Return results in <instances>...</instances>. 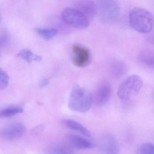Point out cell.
Here are the masks:
<instances>
[{
    "instance_id": "6da1fadb",
    "label": "cell",
    "mask_w": 154,
    "mask_h": 154,
    "mask_svg": "<svg viewBox=\"0 0 154 154\" xmlns=\"http://www.w3.org/2000/svg\"><path fill=\"white\" fill-rule=\"evenodd\" d=\"M93 97L88 90L77 85L71 91L68 99V107L73 111L85 112L91 109Z\"/></svg>"
},
{
    "instance_id": "7a4b0ae2",
    "label": "cell",
    "mask_w": 154,
    "mask_h": 154,
    "mask_svg": "<svg viewBox=\"0 0 154 154\" xmlns=\"http://www.w3.org/2000/svg\"><path fill=\"white\" fill-rule=\"evenodd\" d=\"M129 22L132 28L137 32L146 33L153 29L154 18L149 11L143 8H136L130 13Z\"/></svg>"
},
{
    "instance_id": "3957f363",
    "label": "cell",
    "mask_w": 154,
    "mask_h": 154,
    "mask_svg": "<svg viewBox=\"0 0 154 154\" xmlns=\"http://www.w3.org/2000/svg\"><path fill=\"white\" fill-rule=\"evenodd\" d=\"M143 85L140 76L132 75L126 78L121 84L118 90V96L122 101H128L139 93Z\"/></svg>"
},
{
    "instance_id": "277c9868",
    "label": "cell",
    "mask_w": 154,
    "mask_h": 154,
    "mask_svg": "<svg viewBox=\"0 0 154 154\" xmlns=\"http://www.w3.org/2000/svg\"><path fill=\"white\" fill-rule=\"evenodd\" d=\"M97 14L103 22L112 23L118 19L119 7L116 2L112 0L100 1L96 4Z\"/></svg>"
},
{
    "instance_id": "5b68a950",
    "label": "cell",
    "mask_w": 154,
    "mask_h": 154,
    "mask_svg": "<svg viewBox=\"0 0 154 154\" xmlns=\"http://www.w3.org/2000/svg\"><path fill=\"white\" fill-rule=\"evenodd\" d=\"M63 20L67 25L80 29L87 28L90 20L75 8H67L62 14Z\"/></svg>"
},
{
    "instance_id": "8992f818",
    "label": "cell",
    "mask_w": 154,
    "mask_h": 154,
    "mask_svg": "<svg viewBox=\"0 0 154 154\" xmlns=\"http://www.w3.org/2000/svg\"><path fill=\"white\" fill-rule=\"evenodd\" d=\"M72 61L75 66L83 68L91 61V53L89 49L79 45H74L72 48Z\"/></svg>"
},
{
    "instance_id": "52a82bcc",
    "label": "cell",
    "mask_w": 154,
    "mask_h": 154,
    "mask_svg": "<svg viewBox=\"0 0 154 154\" xmlns=\"http://www.w3.org/2000/svg\"><path fill=\"white\" fill-rule=\"evenodd\" d=\"M111 86L109 83L103 81L99 84L94 93V103L96 106L101 107L109 101L111 95Z\"/></svg>"
},
{
    "instance_id": "ba28073f",
    "label": "cell",
    "mask_w": 154,
    "mask_h": 154,
    "mask_svg": "<svg viewBox=\"0 0 154 154\" xmlns=\"http://www.w3.org/2000/svg\"><path fill=\"white\" fill-rule=\"evenodd\" d=\"M26 130V127L22 123H14L3 129L1 135L5 140L14 141L20 139L25 134Z\"/></svg>"
},
{
    "instance_id": "9c48e42d",
    "label": "cell",
    "mask_w": 154,
    "mask_h": 154,
    "mask_svg": "<svg viewBox=\"0 0 154 154\" xmlns=\"http://www.w3.org/2000/svg\"><path fill=\"white\" fill-rule=\"evenodd\" d=\"M100 149L102 154H119V144L114 136L107 134L101 140Z\"/></svg>"
},
{
    "instance_id": "30bf717a",
    "label": "cell",
    "mask_w": 154,
    "mask_h": 154,
    "mask_svg": "<svg viewBox=\"0 0 154 154\" xmlns=\"http://www.w3.org/2000/svg\"><path fill=\"white\" fill-rule=\"evenodd\" d=\"M67 140V145L73 149H90L94 147V144L91 141L77 135H69Z\"/></svg>"
},
{
    "instance_id": "8fae6325",
    "label": "cell",
    "mask_w": 154,
    "mask_h": 154,
    "mask_svg": "<svg viewBox=\"0 0 154 154\" xmlns=\"http://www.w3.org/2000/svg\"><path fill=\"white\" fill-rule=\"evenodd\" d=\"M75 9L81 11L88 19L91 20L97 15V6L94 2L82 1L76 2Z\"/></svg>"
},
{
    "instance_id": "7c38bea8",
    "label": "cell",
    "mask_w": 154,
    "mask_h": 154,
    "mask_svg": "<svg viewBox=\"0 0 154 154\" xmlns=\"http://www.w3.org/2000/svg\"><path fill=\"white\" fill-rule=\"evenodd\" d=\"M63 125L66 128L77 131L85 137H91L90 131L83 125L71 119L64 120L63 121Z\"/></svg>"
},
{
    "instance_id": "4fadbf2b",
    "label": "cell",
    "mask_w": 154,
    "mask_h": 154,
    "mask_svg": "<svg viewBox=\"0 0 154 154\" xmlns=\"http://www.w3.org/2000/svg\"><path fill=\"white\" fill-rule=\"evenodd\" d=\"M46 154H74L73 149L68 145H54L45 149Z\"/></svg>"
},
{
    "instance_id": "5bb4252c",
    "label": "cell",
    "mask_w": 154,
    "mask_h": 154,
    "mask_svg": "<svg viewBox=\"0 0 154 154\" xmlns=\"http://www.w3.org/2000/svg\"><path fill=\"white\" fill-rule=\"evenodd\" d=\"M17 56L29 63L33 62H40L42 60V57L35 54L29 48L22 49L17 54Z\"/></svg>"
},
{
    "instance_id": "9a60e30c",
    "label": "cell",
    "mask_w": 154,
    "mask_h": 154,
    "mask_svg": "<svg viewBox=\"0 0 154 154\" xmlns=\"http://www.w3.org/2000/svg\"><path fill=\"white\" fill-rule=\"evenodd\" d=\"M126 66L122 61L116 60L112 64L111 72L114 78H119L122 77L126 73Z\"/></svg>"
},
{
    "instance_id": "2e32d148",
    "label": "cell",
    "mask_w": 154,
    "mask_h": 154,
    "mask_svg": "<svg viewBox=\"0 0 154 154\" xmlns=\"http://www.w3.org/2000/svg\"><path fill=\"white\" fill-rule=\"evenodd\" d=\"M139 59L144 65L150 68L154 67V55L151 52L145 51L141 52L139 55Z\"/></svg>"
},
{
    "instance_id": "e0dca14e",
    "label": "cell",
    "mask_w": 154,
    "mask_h": 154,
    "mask_svg": "<svg viewBox=\"0 0 154 154\" xmlns=\"http://www.w3.org/2000/svg\"><path fill=\"white\" fill-rule=\"evenodd\" d=\"M36 31L41 37L47 40L52 39L57 33V30L54 28H38Z\"/></svg>"
},
{
    "instance_id": "ac0fdd59",
    "label": "cell",
    "mask_w": 154,
    "mask_h": 154,
    "mask_svg": "<svg viewBox=\"0 0 154 154\" xmlns=\"http://www.w3.org/2000/svg\"><path fill=\"white\" fill-rule=\"evenodd\" d=\"M24 109L19 107L7 108L0 111V118H8L13 117L19 113H22Z\"/></svg>"
},
{
    "instance_id": "d6986e66",
    "label": "cell",
    "mask_w": 154,
    "mask_h": 154,
    "mask_svg": "<svg viewBox=\"0 0 154 154\" xmlns=\"http://www.w3.org/2000/svg\"><path fill=\"white\" fill-rule=\"evenodd\" d=\"M154 145L151 142L140 145L137 149V154H154Z\"/></svg>"
},
{
    "instance_id": "ffe728a7",
    "label": "cell",
    "mask_w": 154,
    "mask_h": 154,
    "mask_svg": "<svg viewBox=\"0 0 154 154\" xmlns=\"http://www.w3.org/2000/svg\"><path fill=\"white\" fill-rule=\"evenodd\" d=\"M9 77L6 72L0 67V90H4L8 87Z\"/></svg>"
},
{
    "instance_id": "44dd1931",
    "label": "cell",
    "mask_w": 154,
    "mask_h": 154,
    "mask_svg": "<svg viewBox=\"0 0 154 154\" xmlns=\"http://www.w3.org/2000/svg\"><path fill=\"white\" fill-rule=\"evenodd\" d=\"M44 125L42 124H39L35 128H33L30 131V134L34 136H38L42 133L44 130Z\"/></svg>"
},
{
    "instance_id": "7402d4cb",
    "label": "cell",
    "mask_w": 154,
    "mask_h": 154,
    "mask_svg": "<svg viewBox=\"0 0 154 154\" xmlns=\"http://www.w3.org/2000/svg\"><path fill=\"white\" fill-rule=\"evenodd\" d=\"M49 82V79L48 78H43L39 83V86L41 88H44V87L46 86L48 84Z\"/></svg>"
},
{
    "instance_id": "603a6c76",
    "label": "cell",
    "mask_w": 154,
    "mask_h": 154,
    "mask_svg": "<svg viewBox=\"0 0 154 154\" xmlns=\"http://www.w3.org/2000/svg\"><path fill=\"white\" fill-rule=\"evenodd\" d=\"M2 19V18L1 13L0 12V24L1 23Z\"/></svg>"
},
{
    "instance_id": "cb8c5ba5",
    "label": "cell",
    "mask_w": 154,
    "mask_h": 154,
    "mask_svg": "<svg viewBox=\"0 0 154 154\" xmlns=\"http://www.w3.org/2000/svg\"><path fill=\"white\" fill-rule=\"evenodd\" d=\"M0 57H1V54H0Z\"/></svg>"
}]
</instances>
